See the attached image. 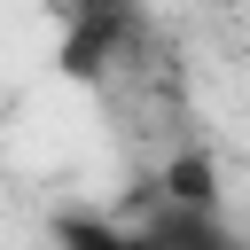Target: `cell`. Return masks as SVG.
Masks as SVG:
<instances>
[{"mask_svg":"<svg viewBox=\"0 0 250 250\" xmlns=\"http://www.w3.org/2000/svg\"><path fill=\"white\" fill-rule=\"evenodd\" d=\"M55 242H62V250H125V219L70 211V219H55Z\"/></svg>","mask_w":250,"mask_h":250,"instance_id":"1","label":"cell"}]
</instances>
